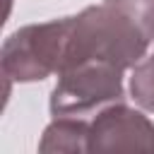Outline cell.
I'll list each match as a JSON object with an SVG mask.
<instances>
[{"instance_id": "6da1fadb", "label": "cell", "mask_w": 154, "mask_h": 154, "mask_svg": "<svg viewBox=\"0 0 154 154\" xmlns=\"http://www.w3.org/2000/svg\"><path fill=\"white\" fill-rule=\"evenodd\" d=\"M149 43L152 41L125 12L108 2L91 5L72 17L63 70L89 60L111 63L120 70H128L144 58Z\"/></svg>"}, {"instance_id": "7a4b0ae2", "label": "cell", "mask_w": 154, "mask_h": 154, "mask_svg": "<svg viewBox=\"0 0 154 154\" xmlns=\"http://www.w3.org/2000/svg\"><path fill=\"white\" fill-rule=\"evenodd\" d=\"M72 17L29 24L2 43V75L17 82H36L63 70Z\"/></svg>"}, {"instance_id": "3957f363", "label": "cell", "mask_w": 154, "mask_h": 154, "mask_svg": "<svg viewBox=\"0 0 154 154\" xmlns=\"http://www.w3.org/2000/svg\"><path fill=\"white\" fill-rule=\"evenodd\" d=\"M123 99V70L111 63H79L60 72L51 94L53 116H84Z\"/></svg>"}, {"instance_id": "277c9868", "label": "cell", "mask_w": 154, "mask_h": 154, "mask_svg": "<svg viewBox=\"0 0 154 154\" xmlns=\"http://www.w3.org/2000/svg\"><path fill=\"white\" fill-rule=\"evenodd\" d=\"M89 152L152 154L154 123L125 103H113L89 123Z\"/></svg>"}, {"instance_id": "5b68a950", "label": "cell", "mask_w": 154, "mask_h": 154, "mask_svg": "<svg viewBox=\"0 0 154 154\" xmlns=\"http://www.w3.org/2000/svg\"><path fill=\"white\" fill-rule=\"evenodd\" d=\"M38 152H89V123L77 116H55L38 142Z\"/></svg>"}, {"instance_id": "8992f818", "label": "cell", "mask_w": 154, "mask_h": 154, "mask_svg": "<svg viewBox=\"0 0 154 154\" xmlns=\"http://www.w3.org/2000/svg\"><path fill=\"white\" fill-rule=\"evenodd\" d=\"M130 94L142 108L154 113V53L135 65L130 77Z\"/></svg>"}, {"instance_id": "52a82bcc", "label": "cell", "mask_w": 154, "mask_h": 154, "mask_svg": "<svg viewBox=\"0 0 154 154\" xmlns=\"http://www.w3.org/2000/svg\"><path fill=\"white\" fill-rule=\"evenodd\" d=\"M103 2L125 12L142 29V34L149 41H154V0H103Z\"/></svg>"}, {"instance_id": "ba28073f", "label": "cell", "mask_w": 154, "mask_h": 154, "mask_svg": "<svg viewBox=\"0 0 154 154\" xmlns=\"http://www.w3.org/2000/svg\"><path fill=\"white\" fill-rule=\"evenodd\" d=\"M7 10H10V0H7Z\"/></svg>"}]
</instances>
